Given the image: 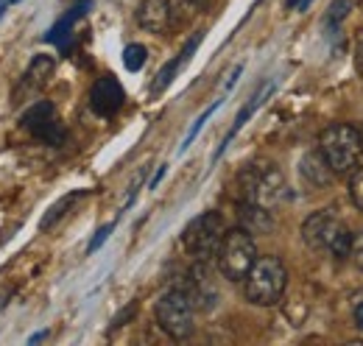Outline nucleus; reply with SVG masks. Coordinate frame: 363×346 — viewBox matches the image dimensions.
I'll use <instances>...</instances> for the list:
<instances>
[{"label":"nucleus","mask_w":363,"mask_h":346,"mask_svg":"<svg viewBox=\"0 0 363 346\" xmlns=\"http://www.w3.org/2000/svg\"><path fill=\"white\" fill-rule=\"evenodd\" d=\"M87 9H90V0H84V3L73 6V9H70V11H67V14H65V17H62V20H59V23H56L50 31H48V37H45L48 43H56L62 50H67L70 37H73V23H76V20H79V17H82Z\"/></svg>","instance_id":"obj_14"},{"label":"nucleus","mask_w":363,"mask_h":346,"mask_svg":"<svg viewBox=\"0 0 363 346\" xmlns=\"http://www.w3.org/2000/svg\"><path fill=\"white\" fill-rule=\"evenodd\" d=\"M355 324H358V330H363V302L355 307Z\"/></svg>","instance_id":"obj_28"},{"label":"nucleus","mask_w":363,"mask_h":346,"mask_svg":"<svg viewBox=\"0 0 363 346\" xmlns=\"http://www.w3.org/2000/svg\"><path fill=\"white\" fill-rule=\"evenodd\" d=\"M285 288H288V271H285V262L277 255L257 257L243 279L246 302L257 304V307H274L282 299Z\"/></svg>","instance_id":"obj_4"},{"label":"nucleus","mask_w":363,"mask_h":346,"mask_svg":"<svg viewBox=\"0 0 363 346\" xmlns=\"http://www.w3.org/2000/svg\"><path fill=\"white\" fill-rule=\"evenodd\" d=\"M48 333H37V335H34V338H31V341H28V344H40V341H43V338H45Z\"/></svg>","instance_id":"obj_29"},{"label":"nucleus","mask_w":363,"mask_h":346,"mask_svg":"<svg viewBox=\"0 0 363 346\" xmlns=\"http://www.w3.org/2000/svg\"><path fill=\"white\" fill-rule=\"evenodd\" d=\"M50 76H53V59L43 56V53L34 56L31 65H28V70H26V76H23V84H20L17 95H34V92H40L48 84Z\"/></svg>","instance_id":"obj_12"},{"label":"nucleus","mask_w":363,"mask_h":346,"mask_svg":"<svg viewBox=\"0 0 363 346\" xmlns=\"http://www.w3.org/2000/svg\"><path fill=\"white\" fill-rule=\"evenodd\" d=\"M350 11H352V0H333L330 11H327V17H324V26H327L330 31H338V26L347 20Z\"/></svg>","instance_id":"obj_19"},{"label":"nucleus","mask_w":363,"mask_h":346,"mask_svg":"<svg viewBox=\"0 0 363 346\" xmlns=\"http://www.w3.org/2000/svg\"><path fill=\"white\" fill-rule=\"evenodd\" d=\"M182 65H184V59H182V56L171 59V62H168V65H165V67H162V70L157 73V79H154V84H151V95H160V92H162L165 86L171 84V82H174V76L179 73Z\"/></svg>","instance_id":"obj_18"},{"label":"nucleus","mask_w":363,"mask_h":346,"mask_svg":"<svg viewBox=\"0 0 363 346\" xmlns=\"http://www.w3.org/2000/svg\"><path fill=\"white\" fill-rule=\"evenodd\" d=\"M207 6H210V0H171L174 20H177V23L193 20V17H196V14H201Z\"/></svg>","instance_id":"obj_17"},{"label":"nucleus","mask_w":363,"mask_h":346,"mask_svg":"<svg viewBox=\"0 0 363 346\" xmlns=\"http://www.w3.org/2000/svg\"><path fill=\"white\" fill-rule=\"evenodd\" d=\"M82 196H84V190H76V193H67L65 199H59V201H56V204H53V207L45 213V218L40 221V229H43V232H48L53 223H59V221H62V216H65V213H67V210H70V207H73V204H76Z\"/></svg>","instance_id":"obj_16"},{"label":"nucleus","mask_w":363,"mask_h":346,"mask_svg":"<svg viewBox=\"0 0 363 346\" xmlns=\"http://www.w3.org/2000/svg\"><path fill=\"white\" fill-rule=\"evenodd\" d=\"M318 154L324 157V162L330 165V171L335 176L352 173L358 168L363 151H361V129L352 123H333L321 131L318 137Z\"/></svg>","instance_id":"obj_3"},{"label":"nucleus","mask_w":363,"mask_h":346,"mask_svg":"<svg viewBox=\"0 0 363 346\" xmlns=\"http://www.w3.org/2000/svg\"><path fill=\"white\" fill-rule=\"evenodd\" d=\"M112 229H115V223H106V226H101V229L95 232V238H92L90 246H87V255H95V252H98V249L106 243V238L112 235Z\"/></svg>","instance_id":"obj_23"},{"label":"nucleus","mask_w":363,"mask_h":346,"mask_svg":"<svg viewBox=\"0 0 363 346\" xmlns=\"http://www.w3.org/2000/svg\"><path fill=\"white\" fill-rule=\"evenodd\" d=\"M350 257L355 260V265L363 271V232L352 235V252H350Z\"/></svg>","instance_id":"obj_24"},{"label":"nucleus","mask_w":363,"mask_h":346,"mask_svg":"<svg viewBox=\"0 0 363 346\" xmlns=\"http://www.w3.org/2000/svg\"><path fill=\"white\" fill-rule=\"evenodd\" d=\"M165 171H168V165H160V168H157V173H154V179H151V184H148L151 190H154V187H157V184L162 182V176H165Z\"/></svg>","instance_id":"obj_26"},{"label":"nucleus","mask_w":363,"mask_h":346,"mask_svg":"<svg viewBox=\"0 0 363 346\" xmlns=\"http://www.w3.org/2000/svg\"><path fill=\"white\" fill-rule=\"evenodd\" d=\"M23 126L31 131L37 140L48 143V145H62L65 137H67V131L62 126V121H59V115H56L50 101L31 104V109L23 115Z\"/></svg>","instance_id":"obj_8"},{"label":"nucleus","mask_w":363,"mask_h":346,"mask_svg":"<svg viewBox=\"0 0 363 346\" xmlns=\"http://www.w3.org/2000/svg\"><path fill=\"white\" fill-rule=\"evenodd\" d=\"M333 176H335V173L330 171V165L324 162L321 154H308V157L302 160V179H305L308 184H313V187H327V184L333 182Z\"/></svg>","instance_id":"obj_15"},{"label":"nucleus","mask_w":363,"mask_h":346,"mask_svg":"<svg viewBox=\"0 0 363 346\" xmlns=\"http://www.w3.org/2000/svg\"><path fill=\"white\" fill-rule=\"evenodd\" d=\"M218 106H221V101H216V104H213V106H210V109H204V112H201V118H199V121H196V123H193V126H190V131H187V137H184V140H182V148H179V151H187V148H190V145H193V140H196V134H199V131H201V126H204V123H207V118H210V115H213V112H216V109H218Z\"/></svg>","instance_id":"obj_21"},{"label":"nucleus","mask_w":363,"mask_h":346,"mask_svg":"<svg viewBox=\"0 0 363 346\" xmlns=\"http://www.w3.org/2000/svg\"><path fill=\"white\" fill-rule=\"evenodd\" d=\"M227 235V223L221 213L207 210L201 216H196L182 232V246L190 257H196V262H207L218 255V246Z\"/></svg>","instance_id":"obj_5"},{"label":"nucleus","mask_w":363,"mask_h":346,"mask_svg":"<svg viewBox=\"0 0 363 346\" xmlns=\"http://www.w3.org/2000/svg\"><path fill=\"white\" fill-rule=\"evenodd\" d=\"M123 101H126V92H123V86H121V82H118L115 76H101V79L92 84L90 106L95 115L112 118L115 112H121Z\"/></svg>","instance_id":"obj_9"},{"label":"nucleus","mask_w":363,"mask_h":346,"mask_svg":"<svg viewBox=\"0 0 363 346\" xmlns=\"http://www.w3.org/2000/svg\"><path fill=\"white\" fill-rule=\"evenodd\" d=\"M238 190H240L243 201L274 210L285 201L288 184H285L282 171L274 162H255V165L243 168V173L238 176Z\"/></svg>","instance_id":"obj_2"},{"label":"nucleus","mask_w":363,"mask_h":346,"mask_svg":"<svg viewBox=\"0 0 363 346\" xmlns=\"http://www.w3.org/2000/svg\"><path fill=\"white\" fill-rule=\"evenodd\" d=\"M361 151H363V129H361Z\"/></svg>","instance_id":"obj_31"},{"label":"nucleus","mask_w":363,"mask_h":346,"mask_svg":"<svg viewBox=\"0 0 363 346\" xmlns=\"http://www.w3.org/2000/svg\"><path fill=\"white\" fill-rule=\"evenodd\" d=\"M157 324L165 335H171L174 341H184L193 335L196 327V304L190 299V294L184 288H171L160 296V302L154 307Z\"/></svg>","instance_id":"obj_6"},{"label":"nucleus","mask_w":363,"mask_h":346,"mask_svg":"<svg viewBox=\"0 0 363 346\" xmlns=\"http://www.w3.org/2000/svg\"><path fill=\"white\" fill-rule=\"evenodd\" d=\"M145 48L143 45H129L126 50H123V65H126V70H132V73H137L143 65H145Z\"/></svg>","instance_id":"obj_20"},{"label":"nucleus","mask_w":363,"mask_h":346,"mask_svg":"<svg viewBox=\"0 0 363 346\" xmlns=\"http://www.w3.org/2000/svg\"><path fill=\"white\" fill-rule=\"evenodd\" d=\"M255 260H257V246H255L252 232H246L243 226L227 229V235L218 246V255H216L218 271L229 282H243L249 268L255 265Z\"/></svg>","instance_id":"obj_7"},{"label":"nucleus","mask_w":363,"mask_h":346,"mask_svg":"<svg viewBox=\"0 0 363 346\" xmlns=\"http://www.w3.org/2000/svg\"><path fill=\"white\" fill-rule=\"evenodd\" d=\"M240 226H243L246 232H252V235H266V232H272L274 229L272 210L243 201V204H240Z\"/></svg>","instance_id":"obj_13"},{"label":"nucleus","mask_w":363,"mask_h":346,"mask_svg":"<svg viewBox=\"0 0 363 346\" xmlns=\"http://www.w3.org/2000/svg\"><path fill=\"white\" fill-rule=\"evenodd\" d=\"M302 240L318 252L335 260H347L352 252V232L350 226L335 216L333 210H318L305 218L302 223Z\"/></svg>","instance_id":"obj_1"},{"label":"nucleus","mask_w":363,"mask_h":346,"mask_svg":"<svg viewBox=\"0 0 363 346\" xmlns=\"http://www.w3.org/2000/svg\"><path fill=\"white\" fill-rule=\"evenodd\" d=\"M272 92H274V82H266V84L257 86V92H252V98L246 101V106H243V109L238 112V118H235V123H232V129H229V134L224 137V143L218 145V151H216V160H218V157H221V154L227 151V145L232 143V137H235L238 131H240L243 126H246V121H249V118H252V115H255V112L260 109V104H263V101H266V98H269Z\"/></svg>","instance_id":"obj_11"},{"label":"nucleus","mask_w":363,"mask_h":346,"mask_svg":"<svg viewBox=\"0 0 363 346\" xmlns=\"http://www.w3.org/2000/svg\"><path fill=\"white\" fill-rule=\"evenodd\" d=\"M137 26L148 34H168L177 26L171 0H143L137 6Z\"/></svg>","instance_id":"obj_10"},{"label":"nucleus","mask_w":363,"mask_h":346,"mask_svg":"<svg viewBox=\"0 0 363 346\" xmlns=\"http://www.w3.org/2000/svg\"><path fill=\"white\" fill-rule=\"evenodd\" d=\"M350 199L363 213V168H358V171L352 173V179H350Z\"/></svg>","instance_id":"obj_22"},{"label":"nucleus","mask_w":363,"mask_h":346,"mask_svg":"<svg viewBox=\"0 0 363 346\" xmlns=\"http://www.w3.org/2000/svg\"><path fill=\"white\" fill-rule=\"evenodd\" d=\"M0 3H3V6H11V3H17V0H0Z\"/></svg>","instance_id":"obj_30"},{"label":"nucleus","mask_w":363,"mask_h":346,"mask_svg":"<svg viewBox=\"0 0 363 346\" xmlns=\"http://www.w3.org/2000/svg\"><path fill=\"white\" fill-rule=\"evenodd\" d=\"M308 3H311V0H285L288 9H308Z\"/></svg>","instance_id":"obj_27"},{"label":"nucleus","mask_w":363,"mask_h":346,"mask_svg":"<svg viewBox=\"0 0 363 346\" xmlns=\"http://www.w3.org/2000/svg\"><path fill=\"white\" fill-rule=\"evenodd\" d=\"M355 67L363 76V31H358V37H355Z\"/></svg>","instance_id":"obj_25"}]
</instances>
